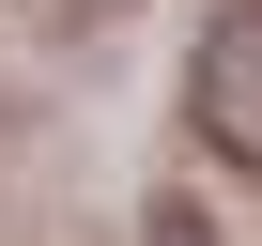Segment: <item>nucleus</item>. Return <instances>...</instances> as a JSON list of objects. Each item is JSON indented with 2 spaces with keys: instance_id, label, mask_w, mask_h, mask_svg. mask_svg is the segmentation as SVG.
<instances>
[{
  "instance_id": "f257e3e1",
  "label": "nucleus",
  "mask_w": 262,
  "mask_h": 246,
  "mask_svg": "<svg viewBox=\"0 0 262 246\" xmlns=\"http://www.w3.org/2000/svg\"><path fill=\"white\" fill-rule=\"evenodd\" d=\"M185 139L262 185V0H231V16L201 31V62H185Z\"/></svg>"
},
{
  "instance_id": "f03ea898",
  "label": "nucleus",
  "mask_w": 262,
  "mask_h": 246,
  "mask_svg": "<svg viewBox=\"0 0 262 246\" xmlns=\"http://www.w3.org/2000/svg\"><path fill=\"white\" fill-rule=\"evenodd\" d=\"M139 246H216V231H201L185 200H155V231H139Z\"/></svg>"
}]
</instances>
